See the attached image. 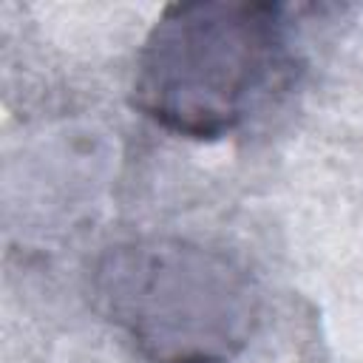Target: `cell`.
<instances>
[{
  "label": "cell",
  "instance_id": "6da1fadb",
  "mask_svg": "<svg viewBox=\"0 0 363 363\" xmlns=\"http://www.w3.org/2000/svg\"><path fill=\"white\" fill-rule=\"evenodd\" d=\"M292 71V26L275 3L196 0L167 6L147 31L130 102L187 139L238 130Z\"/></svg>",
  "mask_w": 363,
  "mask_h": 363
},
{
  "label": "cell",
  "instance_id": "7a4b0ae2",
  "mask_svg": "<svg viewBox=\"0 0 363 363\" xmlns=\"http://www.w3.org/2000/svg\"><path fill=\"white\" fill-rule=\"evenodd\" d=\"M91 298L147 363H230L261 315L258 284L235 255L179 235H142L102 250Z\"/></svg>",
  "mask_w": 363,
  "mask_h": 363
}]
</instances>
